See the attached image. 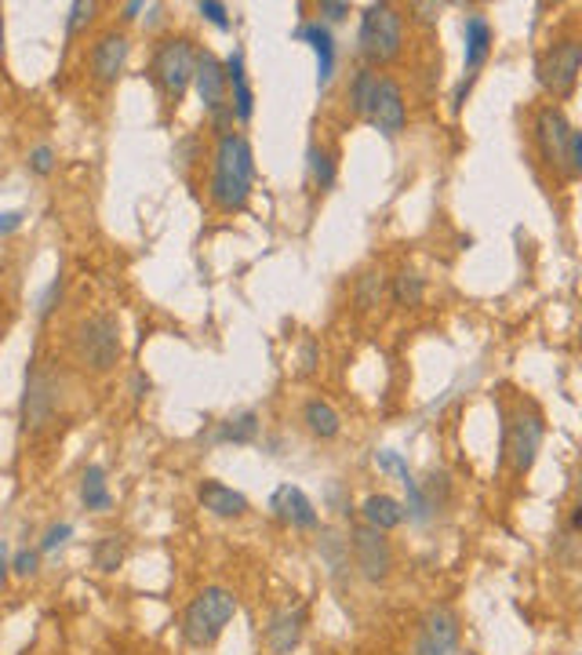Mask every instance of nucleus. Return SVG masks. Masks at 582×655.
I'll use <instances>...</instances> for the list:
<instances>
[{"label": "nucleus", "mask_w": 582, "mask_h": 655, "mask_svg": "<svg viewBox=\"0 0 582 655\" xmlns=\"http://www.w3.org/2000/svg\"><path fill=\"white\" fill-rule=\"evenodd\" d=\"M255 183V153L244 135H222L215 146V172H212V200L219 211H241Z\"/></svg>", "instance_id": "f257e3e1"}, {"label": "nucleus", "mask_w": 582, "mask_h": 655, "mask_svg": "<svg viewBox=\"0 0 582 655\" xmlns=\"http://www.w3.org/2000/svg\"><path fill=\"white\" fill-rule=\"evenodd\" d=\"M237 616V597L226 586H204L182 612V637L193 648H208L222 637V630L230 627Z\"/></svg>", "instance_id": "f03ea898"}, {"label": "nucleus", "mask_w": 582, "mask_h": 655, "mask_svg": "<svg viewBox=\"0 0 582 655\" xmlns=\"http://www.w3.org/2000/svg\"><path fill=\"white\" fill-rule=\"evenodd\" d=\"M73 349H77V360L95 371V376H106L121 365V321L113 318V313H91V318L81 321L73 335Z\"/></svg>", "instance_id": "7ed1b4c3"}, {"label": "nucleus", "mask_w": 582, "mask_h": 655, "mask_svg": "<svg viewBox=\"0 0 582 655\" xmlns=\"http://www.w3.org/2000/svg\"><path fill=\"white\" fill-rule=\"evenodd\" d=\"M193 66H197V48H193L190 37H164L153 48L150 59V77L171 106L182 103L186 88L193 84Z\"/></svg>", "instance_id": "20e7f679"}, {"label": "nucleus", "mask_w": 582, "mask_h": 655, "mask_svg": "<svg viewBox=\"0 0 582 655\" xmlns=\"http://www.w3.org/2000/svg\"><path fill=\"white\" fill-rule=\"evenodd\" d=\"M357 44H361V55L368 62H375V66L393 62L404 48V22H401V15H397V8L386 4V0L364 8Z\"/></svg>", "instance_id": "39448f33"}, {"label": "nucleus", "mask_w": 582, "mask_h": 655, "mask_svg": "<svg viewBox=\"0 0 582 655\" xmlns=\"http://www.w3.org/2000/svg\"><path fill=\"white\" fill-rule=\"evenodd\" d=\"M579 70H582V44L579 41H557L550 44L539 62H535V81L543 84V92L557 99V103H564V99H572L575 84H579Z\"/></svg>", "instance_id": "423d86ee"}, {"label": "nucleus", "mask_w": 582, "mask_h": 655, "mask_svg": "<svg viewBox=\"0 0 582 655\" xmlns=\"http://www.w3.org/2000/svg\"><path fill=\"white\" fill-rule=\"evenodd\" d=\"M543 434H546L543 412L535 409V404H521V409L513 412L510 430H506V456L517 478H524V473L532 470V462L543 448Z\"/></svg>", "instance_id": "0eeeda50"}, {"label": "nucleus", "mask_w": 582, "mask_h": 655, "mask_svg": "<svg viewBox=\"0 0 582 655\" xmlns=\"http://www.w3.org/2000/svg\"><path fill=\"white\" fill-rule=\"evenodd\" d=\"M59 409V382L48 368L30 365L26 368V390H22V426L26 430H44L55 420Z\"/></svg>", "instance_id": "6e6552de"}, {"label": "nucleus", "mask_w": 582, "mask_h": 655, "mask_svg": "<svg viewBox=\"0 0 582 655\" xmlns=\"http://www.w3.org/2000/svg\"><path fill=\"white\" fill-rule=\"evenodd\" d=\"M350 547H353V564L368 583H386L393 572V547L386 532L372 525H357L350 532Z\"/></svg>", "instance_id": "1a4fd4ad"}, {"label": "nucleus", "mask_w": 582, "mask_h": 655, "mask_svg": "<svg viewBox=\"0 0 582 655\" xmlns=\"http://www.w3.org/2000/svg\"><path fill=\"white\" fill-rule=\"evenodd\" d=\"M415 655H459V616L448 605H433L419 623Z\"/></svg>", "instance_id": "9d476101"}, {"label": "nucleus", "mask_w": 582, "mask_h": 655, "mask_svg": "<svg viewBox=\"0 0 582 655\" xmlns=\"http://www.w3.org/2000/svg\"><path fill=\"white\" fill-rule=\"evenodd\" d=\"M463 33H466V81L459 84V92H455V110L466 103V95H470L477 73L484 70V62L492 59V48H495L492 22H488L484 15H477V11H473V15H466Z\"/></svg>", "instance_id": "9b49d317"}, {"label": "nucleus", "mask_w": 582, "mask_h": 655, "mask_svg": "<svg viewBox=\"0 0 582 655\" xmlns=\"http://www.w3.org/2000/svg\"><path fill=\"white\" fill-rule=\"evenodd\" d=\"M568 135H572V120L564 117L561 106H543L539 113H535V146H539L543 161L550 164L557 175H564Z\"/></svg>", "instance_id": "f8f14e48"}, {"label": "nucleus", "mask_w": 582, "mask_h": 655, "mask_svg": "<svg viewBox=\"0 0 582 655\" xmlns=\"http://www.w3.org/2000/svg\"><path fill=\"white\" fill-rule=\"evenodd\" d=\"M368 120H372L375 131L386 135V139H397V135L404 131L408 106H404L401 84H397L393 77H379V84H375V95H372V106H368Z\"/></svg>", "instance_id": "ddd939ff"}, {"label": "nucleus", "mask_w": 582, "mask_h": 655, "mask_svg": "<svg viewBox=\"0 0 582 655\" xmlns=\"http://www.w3.org/2000/svg\"><path fill=\"white\" fill-rule=\"evenodd\" d=\"M128 55H132L128 33L106 30L95 44H91V77H95L99 84H117L124 66H128Z\"/></svg>", "instance_id": "4468645a"}, {"label": "nucleus", "mask_w": 582, "mask_h": 655, "mask_svg": "<svg viewBox=\"0 0 582 655\" xmlns=\"http://www.w3.org/2000/svg\"><path fill=\"white\" fill-rule=\"evenodd\" d=\"M193 84H197V95L204 110L219 113L230 110V84H226V66L215 51H197V66H193Z\"/></svg>", "instance_id": "2eb2a0df"}, {"label": "nucleus", "mask_w": 582, "mask_h": 655, "mask_svg": "<svg viewBox=\"0 0 582 655\" xmlns=\"http://www.w3.org/2000/svg\"><path fill=\"white\" fill-rule=\"evenodd\" d=\"M270 510L277 514L284 525L303 528V532H313V528L321 525L317 506L310 503V495H306L299 484H281V489L270 495Z\"/></svg>", "instance_id": "dca6fc26"}, {"label": "nucleus", "mask_w": 582, "mask_h": 655, "mask_svg": "<svg viewBox=\"0 0 582 655\" xmlns=\"http://www.w3.org/2000/svg\"><path fill=\"white\" fill-rule=\"evenodd\" d=\"M197 499H201L204 510L215 514V517H222V521H237V517L248 514V495L237 492V489H230V484L215 481V478L201 481Z\"/></svg>", "instance_id": "f3484780"}, {"label": "nucleus", "mask_w": 582, "mask_h": 655, "mask_svg": "<svg viewBox=\"0 0 582 655\" xmlns=\"http://www.w3.org/2000/svg\"><path fill=\"white\" fill-rule=\"evenodd\" d=\"M303 623H306L303 608H277V612L270 616V627H266V645H270V652L273 655H292L295 648H299Z\"/></svg>", "instance_id": "a211bd4d"}, {"label": "nucleus", "mask_w": 582, "mask_h": 655, "mask_svg": "<svg viewBox=\"0 0 582 655\" xmlns=\"http://www.w3.org/2000/svg\"><path fill=\"white\" fill-rule=\"evenodd\" d=\"M295 37L306 41L313 48V55H317V84L324 88L328 81H332V73H335V37H332V30L317 19V22H303Z\"/></svg>", "instance_id": "6ab92c4d"}, {"label": "nucleus", "mask_w": 582, "mask_h": 655, "mask_svg": "<svg viewBox=\"0 0 582 655\" xmlns=\"http://www.w3.org/2000/svg\"><path fill=\"white\" fill-rule=\"evenodd\" d=\"M226 66V84L233 88V117L248 124L251 113H255V95H251V84H248V70H244V51L237 48L230 59L222 62Z\"/></svg>", "instance_id": "aec40b11"}, {"label": "nucleus", "mask_w": 582, "mask_h": 655, "mask_svg": "<svg viewBox=\"0 0 582 655\" xmlns=\"http://www.w3.org/2000/svg\"><path fill=\"white\" fill-rule=\"evenodd\" d=\"M361 517H364V525L379 528V532H393V528L404 525V503L386 492L368 495V499L361 503Z\"/></svg>", "instance_id": "412c9836"}, {"label": "nucleus", "mask_w": 582, "mask_h": 655, "mask_svg": "<svg viewBox=\"0 0 582 655\" xmlns=\"http://www.w3.org/2000/svg\"><path fill=\"white\" fill-rule=\"evenodd\" d=\"M303 423H306V430H310L313 437H321V440H332L342 430L339 412L328 401H321V398H313V401L303 404Z\"/></svg>", "instance_id": "4be33fe9"}, {"label": "nucleus", "mask_w": 582, "mask_h": 655, "mask_svg": "<svg viewBox=\"0 0 582 655\" xmlns=\"http://www.w3.org/2000/svg\"><path fill=\"white\" fill-rule=\"evenodd\" d=\"M81 503L88 506V510H95V514H106L113 506L110 481H106V470H102V467H84V473H81Z\"/></svg>", "instance_id": "5701e85b"}, {"label": "nucleus", "mask_w": 582, "mask_h": 655, "mask_svg": "<svg viewBox=\"0 0 582 655\" xmlns=\"http://www.w3.org/2000/svg\"><path fill=\"white\" fill-rule=\"evenodd\" d=\"M259 437V415L244 412L237 420H226L219 430H215V445H251Z\"/></svg>", "instance_id": "b1692460"}, {"label": "nucleus", "mask_w": 582, "mask_h": 655, "mask_svg": "<svg viewBox=\"0 0 582 655\" xmlns=\"http://www.w3.org/2000/svg\"><path fill=\"white\" fill-rule=\"evenodd\" d=\"M390 296L397 307H404V310H415L422 296H426V280H422L415 269H401V274L393 277V288H390Z\"/></svg>", "instance_id": "393cba45"}, {"label": "nucleus", "mask_w": 582, "mask_h": 655, "mask_svg": "<svg viewBox=\"0 0 582 655\" xmlns=\"http://www.w3.org/2000/svg\"><path fill=\"white\" fill-rule=\"evenodd\" d=\"M375 84H379V73L368 70V66H364V70H357V77H353V84H350V110L357 113V117H368Z\"/></svg>", "instance_id": "a878e982"}, {"label": "nucleus", "mask_w": 582, "mask_h": 655, "mask_svg": "<svg viewBox=\"0 0 582 655\" xmlns=\"http://www.w3.org/2000/svg\"><path fill=\"white\" fill-rule=\"evenodd\" d=\"M124 550H128L124 536H102L95 550H91V561H95L99 572H117L124 564Z\"/></svg>", "instance_id": "bb28decb"}, {"label": "nucleus", "mask_w": 582, "mask_h": 655, "mask_svg": "<svg viewBox=\"0 0 582 655\" xmlns=\"http://www.w3.org/2000/svg\"><path fill=\"white\" fill-rule=\"evenodd\" d=\"M310 175L317 189H328L335 183V153L324 150V146H313L310 150Z\"/></svg>", "instance_id": "cd10ccee"}, {"label": "nucleus", "mask_w": 582, "mask_h": 655, "mask_svg": "<svg viewBox=\"0 0 582 655\" xmlns=\"http://www.w3.org/2000/svg\"><path fill=\"white\" fill-rule=\"evenodd\" d=\"M357 307L361 310H372V307H379L383 302V296H386V280H383V274H364L361 280H357Z\"/></svg>", "instance_id": "c85d7f7f"}, {"label": "nucleus", "mask_w": 582, "mask_h": 655, "mask_svg": "<svg viewBox=\"0 0 582 655\" xmlns=\"http://www.w3.org/2000/svg\"><path fill=\"white\" fill-rule=\"evenodd\" d=\"M95 11H99L95 0H77V4L70 8V19H66V37H77V33H81L84 26H91Z\"/></svg>", "instance_id": "c756f323"}, {"label": "nucleus", "mask_w": 582, "mask_h": 655, "mask_svg": "<svg viewBox=\"0 0 582 655\" xmlns=\"http://www.w3.org/2000/svg\"><path fill=\"white\" fill-rule=\"evenodd\" d=\"M375 467L386 470V473H397V481H401V484L412 481V470H408V462H404L401 451H390V448L375 451Z\"/></svg>", "instance_id": "7c9ffc66"}, {"label": "nucleus", "mask_w": 582, "mask_h": 655, "mask_svg": "<svg viewBox=\"0 0 582 655\" xmlns=\"http://www.w3.org/2000/svg\"><path fill=\"white\" fill-rule=\"evenodd\" d=\"M26 164H30V172L33 175H41V179H48L55 172V150L48 142H41V146H33L30 157H26Z\"/></svg>", "instance_id": "2f4dec72"}, {"label": "nucleus", "mask_w": 582, "mask_h": 655, "mask_svg": "<svg viewBox=\"0 0 582 655\" xmlns=\"http://www.w3.org/2000/svg\"><path fill=\"white\" fill-rule=\"evenodd\" d=\"M564 175H568V179H579V175H582V131H575V128H572V135H568Z\"/></svg>", "instance_id": "473e14b6"}, {"label": "nucleus", "mask_w": 582, "mask_h": 655, "mask_svg": "<svg viewBox=\"0 0 582 655\" xmlns=\"http://www.w3.org/2000/svg\"><path fill=\"white\" fill-rule=\"evenodd\" d=\"M37 568H41V550H19L15 558H11V575H19V579L37 575Z\"/></svg>", "instance_id": "72a5a7b5"}, {"label": "nucleus", "mask_w": 582, "mask_h": 655, "mask_svg": "<svg viewBox=\"0 0 582 655\" xmlns=\"http://www.w3.org/2000/svg\"><path fill=\"white\" fill-rule=\"evenodd\" d=\"M197 11L212 22L215 30H230V11H226V4H219V0H201Z\"/></svg>", "instance_id": "f704fd0d"}, {"label": "nucleus", "mask_w": 582, "mask_h": 655, "mask_svg": "<svg viewBox=\"0 0 582 655\" xmlns=\"http://www.w3.org/2000/svg\"><path fill=\"white\" fill-rule=\"evenodd\" d=\"M62 299V277H55L48 288H44V296H41V302H37V318L41 321H48L52 313H55V302Z\"/></svg>", "instance_id": "c9c22d12"}, {"label": "nucleus", "mask_w": 582, "mask_h": 655, "mask_svg": "<svg viewBox=\"0 0 582 655\" xmlns=\"http://www.w3.org/2000/svg\"><path fill=\"white\" fill-rule=\"evenodd\" d=\"M73 536V525H52L48 528V532H44V539H41V553H52V550H59L62 543H66V539H70Z\"/></svg>", "instance_id": "e433bc0d"}, {"label": "nucleus", "mask_w": 582, "mask_h": 655, "mask_svg": "<svg viewBox=\"0 0 582 655\" xmlns=\"http://www.w3.org/2000/svg\"><path fill=\"white\" fill-rule=\"evenodd\" d=\"M321 22L328 19V22H346L350 19V4L346 0H321Z\"/></svg>", "instance_id": "4c0bfd02"}, {"label": "nucleus", "mask_w": 582, "mask_h": 655, "mask_svg": "<svg viewBox=\"0 0 582 655\" xmlns=\"http://www.w3.org/2000/svg\"><path fill=\"white\" fill-rule=\"evenodd\" d=\"M22 211H0V237H8V233H15L19 226H22Z\"/></svg>", "instance_id": "58836bf2"}, {"label": "nucleus", "mask_w": 582, "mask_h": 655, "mask_svg": "<svg viewBox=\"0 0 582 655\" xmlns=\"http://www.w3.org/2000/svg\"><path fill=\"white\" fill-rule=\"evenodd\" d=\"M412 11H415L419 22H426V26H433V22L441 19V8L437 4H412Z\"/></svg>", "instance_id": "ea45409f"}, {"label": "nucleus", "mask_w": 582, "mask_h": 655, "mask_svg": "<svg viewBox=\"0 0 582 655\" xmlns=\"http://www.w3.org/2000/svg\"><path fill=\"white\" fill-rule=\"evenodd\" d=\"M8 575H11V553H8V543L0 539V586L8 583Z\"/></svg>", "instance_id": "a19ab883"}, {"label": "nucleus", "mask_w": 582, "mask_h": 655, "mask_svg": "<svg viewBox=\"0 0 582 655\" xmlns=\"http://www.w3.org/2000/svg\"><path fill=\"white\" fill-rule=\"evenodd\" d=\"M139 11H146V4H139V0L124 4V22H135V19H139Z\"/></svg>", "instance_id": "79ce46f5"}, {"label": "nucleus", "mask_w": 582, "mask_h": 655, "mask_svg": "<svg viewBox=\"0 0 582 655\" xmlns=\"http://www.w3.org/2000/svg\"><path fill=\"white\" fill-rule=\"evenodd\" d=\"M0 59H4V4H0Z\"/></svg>", "instance_id": "37998d69"}, {"label": "nucleus", "mask_w": 582, "mask_h": 655, "mask_svg": "<svg viewBox=\"0 0 582 655\" xmlns=\"http://www.w3.org/2000/svg\"><path fill=\"white\" fill-rule=\"evenodd\" d=\"M579 528H582V506H575V510H572V532H579Z\"/></svg>", "instance_id": "c03bdc74"}]
</instances>
